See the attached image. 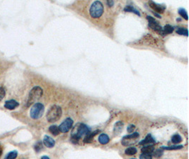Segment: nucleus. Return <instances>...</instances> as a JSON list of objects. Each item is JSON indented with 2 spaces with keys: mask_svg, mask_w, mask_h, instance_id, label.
<instances>
[{
  "mask_svg": "<svg viewBox=\"0 0 189 159\" xmlns=\"http://www.w3.org/2000/svg\"><path fill=\"white\" fill-rule=\"evenodd\" d=\"M134 129H135V125H130L128 127V132H130V133L132 132Z\"/></svg>",
  "mask_w": 189,
  "mask_h": 159,
  "instance_id": "c756f323",
  "label": "nucleus"
},
{
  "mask_svg": "<svg viewBox=\"0 0 189 159\" xmlns=\"http://www.w3.org/2000/svg\"><path fill=\"white\" fill-rule=\"evenodd\" d=\"M140 159H152V156L150 154L142 153L140 156Z\"/></svg>",
  "mask_w": 189,
  "mask_h": 159,
  "instance_id": "cd10ccee",
  "label": "nucleus"
},
{
  "mask_svg": "<svg viewBox=\"0 0 189 159\" xmlns=\"http://www.w3.org/2000/svg\"><path fill=\"white\" fill-rule=\"evenodd\" d=\"M131 159H136V158H131Z\"/></svg>",
  "mask_w": 189,
  "mask_h": 159,
  "instance_id": "72a5a7b5",
  "label": "nucleus"
},
{
  "mask_svg": "<svg viewBox=\"0 0 189 159\" xmlns=\"http://www.w3.org/2000/svg\"><path fill=\"white\" fill-rule=\"evenodd\" d=\"M99 130H96V131H94V132H89V134H87L85 136V137H84V142L85 143H92V141L93 140V139H94V136L97 135L98 133L99 132Z\"/></svg>",
  "mask_w": 189,
  "mask_h": 159,
  "instance_id": "f8f14e48",
  "label": "nucleus"
},
{
  "mask_svg": "<svg viewBox=\"0 0 189 159\" xmlns=\"http://www.w3.org/2000/svg\"><path fill=\"white\" fill-rule=\"evenodd\" d=\"M73 120L71 118H68L64 122L60 124V125L59 126V129L60 131H61L62 133H67L70 131V129H71L73 125Z\"/></svg>",
  "mask_w": 189,
  "mask_h": 159,
  "instance_id": "6e6552de",
  "label": "nucleus"
},
{
  "mask_svg": "<svg viewBox=\"0 0 189 159\" xmlns=\"http://www.w3.org/2000/svg\"><path fill=\"white\" fill-rule=\"evenodd\" d=\"M49 131L51 134H53V135H55V136L58 135L60 132V129H59V127H58L56 126V125H52V126L50 127Z\"/></svg>",
  "mask_w": 189,
  "mask_h": 159,
  "instance_id": "dca6fc26",
  "label": "nucleus"
},
{
  "mask_svg": "<svg viewBox=\"0 0 189 159\" xmlns=\"http://www.w3.org/2000/svg\"><path fill=\"white\" fill-rule=\"evenodd\" d=\"M5 94H6L5 90H4L2 87H0V101L2 100V99L4 98V96H5Z\"/></svg>",
  "mask_w": 189,
  "mask_h": 159,
  "instance_id": "c85d7f7f",
  "label": "nucleus"
},
{
  "mask_svg": "<svg viewBox=\"0 0 189 159\" xmlns=\"http://www.w3.org/2000/svg\"><path fill=\"white\" fill-rule=\"evenodd\" d=\"M162 29H163V33H164V35L170 34V33H171L173 31H174V27L171 26V25L167 24V25H164V27L162 28Z\"/></svg>",
  "mask_w": 189,
  "mask_h": 159,
  "instance_id": "f3484780",
  "label": "nucleus"
},
{
  "mask_svg": "<svg viewBox=\"0 0 189 159\" xmlns=\"http://www.w3.org/2000/svg\"><path fill=\"white\" fill-rule=\"evenodd\" d=\"M142 153H146V154H150L153 153V151H155V147H154L153 145H147L142 148L141 149Z\"/></svg>",
  "mask_w": 189,
  "mask_h": 159,
  "instance_id": "4468645a",
  "label": "nucleus"
},
{
  "mask_svg": "<svg viewBox=\"0 0 189 159\" xmlns=\"http://www.w3.org/2000/svg\"><path fill=\"white\" fill-rule=\"evenodd\" d=\"M124 11L125 12H133L135 14H137V15L140 16V12H139L137 10H136L135 9H134L133 6H126V7H125Z\"/></svg>",
  "mask_w": 189,
  "mask_h": 159,
  "instance_id": "6ab92c4d",
  "label": "nucleus"
},
{
  "mask_svg": "<svg viewBox=\"0 0 189 159\" xmlns=\"http://www.w3.org/2000/svg\"><path fill=\"white\" fill-rule=\"evenodd\" d=\"M41 159H50V158L48 156H43Z\"/></svg>",
  "mask_w": 189,
  "mask_h": 159,
  "instance_id": "2f4dec72",
  "label": "nucleus"
},
{
  "mask_svg": "<svg viewBox=\"0 0 189 159\" xmlns=\"http://www.w3.org/2000/svg\"><path fill=\"white\" fill-rule=\"evenodd\" d=\"M149 5H150V7L153 9L154 11H155L156 12L159 13V14H162L166 9V7L164 6L161 5V4H159L157 3H155V1H150L149 2Z\"/></svg>",
  "mask_w": 189,
  "mask_h": 159,
  "instance_id": "1a4fd4ad",
  "label": "nucleus"
},
{
  "mask_svg": "<svg viewBox=\"0 0 189 159\" xmlns=\"http://www.w3.org/2000/svg\"><path fill=\"white\" fill-rule=\"evenodd\" d=\"M43 94V91L40 86H35L32 88L30 91L29 95H28V98L26 104L27 107H29L32 104L39 100L42 97Z\"/></svg>",
  "mask_w": 189,
  "mask_h": 159,
  "instance_id": "7ed1b4c3",
  "label": "nucleus"
},
{
  "mask_svg": "<svg viewBox=\"0 0 189 159\" xmlns=\"http://www.w3.org/2000/svg\"><path fill=\"white\" fill-rule=\"evenodd\" d=\"M155 139H154L153 136L151 134H147L145 139L144 140L141 141L140 144V145H145V144H148L150 145V144H155Z\"/></svg>",
  "mask_w": 189,
  "mask_h": 159,
  "instance_id": "ddd939ff",
  "label": "nucleus"
},
{
  "mask_svg": "<svg viewBox=\"0 0 189 159\" xmlns=\"http://www.w3.org/2000/svg\"><path fill=\"white\" fill-rule=\"evenodd\" d=\"M45 111V107L42 103H36L32 106L31 111H30V116L32 119L37 120L41 118L43 116Z\"/></svg>",
  "mask_w": 189,
  "mask_h": 159,
  "instance_id": "39448f33",
  "label": "nucleus"
},
{
  "mask_svg": "<svg viewBox=\"0 0 189 159\" xmlns=\"http://www.w3.org/2000/svg\"><path fill=\"white\" fill-rule=\"evenodd\" d=\"M17 156H18V152L17 151H13L8 153L4 159H15L17 157Z\"/></svg>",
  "mask_w": 189,
  "mask_h": 159,
  "instance_id": "412c9836",
  "label": "nucleus"
},
{
  "mask_svg": "<svg viewBox=\"0 0 189 159\" xmlns=\"http://www.w3.org/2000/svg\"><path fill=\"white\" fill-rule=\"evenodd\" d=\"M34 149L36 152L41 151L43 149V143L41 141H38L34 146Z\"/></svg>",
  "mask_w": 189,
  "mask_h": 159,
  "instance_id": "a878e982",
  "label": "nucleus"
},
{
  "mask_svg": "<svg viewBox=\"0 0 189 159\" xmlns=\"http://www.w3.org/2000/svg\"><path fill=\"white\" fill-rule=\"evenodd\" d=\"M178 12H179V15H180L181 17H183L184 19H186V20H188V14H187L186 10L185 9H183V8H179Z\"/></svg>",
  "mask_w": 189,
  "mask_h": 159,
  "instance_id": "aec40b11",
  "label": "nucleus"
},
{
  "mask_svg": "<svg viewBox=\"0 0 189 159\" xmlns=\"http://www.w3.org/2000/svg\"><path fill=\"white\" fill-rule=\"evenodd\" d=\"M153 156L155 157H157V158H159V157L163 155V149H157L155 151H153Z\"/></svg>",
  "mask_w": 189,
  "mask_h": 159,
  "instance_id": "bb28decb",
  "label": "nucleus"
},
{
  "mask_svg": "<svg viewBox=\"0 0 189 159\" xmlns=\"http://www.w3.org/2000/svg\"><path fill=\"white\" fill-rule=\"evenodd\" d=\"M183 147L182 145L179 146H172V147H161V149H165V150H178V149H181Z\"/></svg>",
  "mask_w": 189,
  "mask_h": 159,
  "instance_id": "b1692460",
  "label": "nucleus"
},
{
  "mask_svg": "<svg viewBox=\"0 0 189 159\" xmlns=\"http://www.w3.org/2000/svg\"><path fill=\"white\" fill-rule=\"evenodd\" d=\"M19 105V103L15 100H9L6 101L4 103V107L8 110H14Z\"/></svg>",
  "mask_w": 189,
  "mask_h": 159,
  "instance_id": "9d476101",
  "label": "nucleus"
},
{
  "mask_svg": "<svg viewBox=\"0 0 189 159\" xmlns=\"http://www.w3.org/2000/svg\"><path fill=\"white\" fill-rule=\"evenodd\" d=\"M140 136V134L137 132H135L133 134H130V135L125 136L122 139V144L124 146H129L132 144H135V141L137 140Z\"/></svg>",
  "mask_w": 189,
  "mask_h": 159,
  "instance_id": "0eeeda50",
  "label": "nucleus"
},
{
  "mask_svg": "<svg viewBox=\"0 0 189 159\" xmlns=\"http://www.w3.org/2000/svg\"><path fill=\"white\" fill-rule=\"evenodd\" d=\"M1 154H2V147L0 145V156H1Z\"/></svg>",
  "mask_w": 189,
  "mask_h": 159,
  "instance_id": "473e14b6",
  "label": "nucleus"
},
{
  "mask_svg": "<svg viewBox=\"0 0 189 159\" xmlns=\"http://www.w3.org/2000/svg\"><path fill=\"white\" fill-rule=\"evenodd\" d=\"M177 33L179 35H186V36H188V30H187L186 28H178L177 30Z\"/></svg>",
  "mask_w": 189,
  "mask_h": 159,
  "instance_id": "5701e85b",
  "label": "nucleus"
},
{
  "mask_svg": "<svg viewBox=\"0 0 189 159\" xmlns=\"http://www.w3.org/2000/svg\"><path fill=\"white\" fill-rule=\"evenodd\" d=\"M123 124L122 123H121V122H118V123L115 125L114 131L115 132H117V131L120 132V131L123 129Z\"/></svg>",
  "mask_w": 189,
  "mask_h": 159,
  "instance_id": "393cba45",
  "label": "nucleus"
},
{
  "mask_svg": "<svg viewBox=\"0 0 189 159\" xmlns=\"http://www.w3.org/2000/svg\"><path fill=\"white\" fill-rule=\"evenodd\" d=\"M43 144L46 146V147L48 148H52L55 146V141L52 138H51L50 136L46 135L44 136V139H43Z\"/></svg>",
  "mask_w": 189,
  "mask_h": 159,
  "instance_id": "9b49d317",
  "label": "nucleus"
},
{
  "mask_svg": "<svg viewBox=\"0 0 189 159\" xmlns=\"http://www.w3.org/2000/svg\"><path fill=\"white\" fill-rule=\"evenodd\" d=\"M171 141H172V143H174V144H179V143L182 141L181 136L179 135V134H175V135H174L171 137Z\"/></svg>",
  "mask_w": 189,
  "mask_h": 159,
  "instance_id": "4be33fe9",
  "label": "nucleus"
},
{
  "mask_svg": "<svg viewBox=\"0 0 189 159\" xmlns=\"http://www.w3.org/2000/svg\"><path fill=\"white\" fill-rule=\"evenodd\" d=\"M103 12V6L101 1H96L94 2H93V4L90 7V9H89V13H90L91 17L92 18L97 19V18L101 17Z\"/></svg>",
  "mask_w": 189,
  "mask_h": 159,
  "instance_id": "20e7f679",
  "label": "nucleus"
},
{
  "mask_svg": "<svg viewBox=\"0 0 189 159\" xmlns=\"http://www.w3.org/2000/svg\"><path fill=\"white\" fill-rule=\"evenodd\" d=\"M107 4H108V6H112L114 4V1H107Z\"/></svg>",
  "mask_w": 189,
  "mask_h": 159,
  "instance_id": "7c9ffc66",
  "label": "nucleus"
},
{
  "mask_svg": "<svg viewBox=\"0 0 189 159\" xmlns=\"http://www.w3.org/2000/svg\"><path fill=\"white\" fill-rule=\"evenodd\" d=\"M137 150L136 148L129 147V148H128L126 151H125V153H126V155H128V156H132V155H135V154L137 153Z\"/></svg>",
  "mask_w": 189,
  "mask_h": 159,
  "instance_id": "a211bd4d",
  "label": "nucleus"
},
{
  "mask_svg": "<svg viewBox=\"0 0 189 159\" xmlns=\"http://www.w3.org/2000/svg\"><path fill=\"white\" fill-rule=\"evenodd\" d=\"M90 132V129L83 123H77L74 127L72 131V141L74 143H77L81 138V136H86Z\"/></svg>",
  "mask_w": 189,
  "mask_h": 159,
  "instance_id": "f257e3e1",
  "label": "nucleus"
},
{
  "mask_svg": "<svg viewBox=\"0 0 189 159\" xmlns=\"http://www.w3.org/2000/svg\"><path fill=\"white\" fill-rule=\"evenodd\" d=\"M109 136L106 134H101L99 136V141L101 144H107L109 142Z\"/></svg>",
  "mask_w": 189,
  "mask_h": 159,
  "instance_id": "2eb2a0df",
  "label": "nucleus"
},
{
  "mask_svg": "<svg viewBox=\"0 0 189 159\" xmlns=\"http://www.w3.org/2000/svg\"><path fill=\"white\" fill-rule=\"evenodd\" d=\"M62 114V109L60 106L52 105L48 111L46 118L49 123H55L61 118Z\"/></svg>",
  "mask_w": 189,
  "mask_h": 159,
  "instance_id": "f03ea898",
  "label": "nucleus"
},
{
  "mask_svg": "<svg viewBox=\"0 0 189 159\" xmlns=\"http://www.w3.org/2000/svg\"><path fill=\"white\" fill-rule=\"evenodd\" d=\"M147 19L149 21V26H150L152 29H153L156 32H157L159 34L164 35V33H163L162 27L159 24L158 22L153 17H150V16H147Z\"/></svg>",
  "mask_w": 189,
  "mask_h": 159,
  "instance_id": "423d86ee",
  "label": "nucleus"
}]
</instances>
